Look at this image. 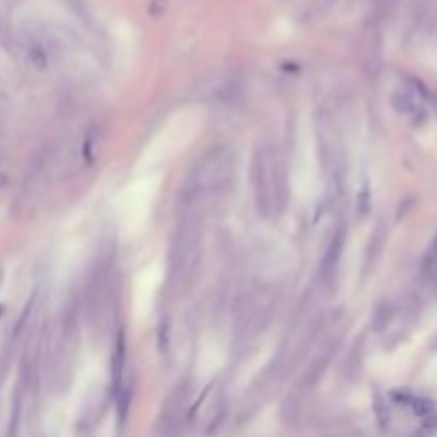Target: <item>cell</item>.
I'll return each instance as SVG.
<instances>
[{
  "label": "cell",
  "mask_w": 437,
  "mask_h": 437,
  "mask_svg": "<svg viewBox=\"0 0 437 437\" xmlns=\"http://www.w3.org/2000/svg\"><path fill=\"white\" fill-rule=\"evenodd\" d=\"M203 128V111L201 109H182L158 130L141 151V158L137 162L139 169H154L171 158H175L182 149H186L194 137Z\"/></svg>",
  "instance_id": "6da1fadb"
},
{
  "label": "cell",
  "mask_w": 437,
  "mask_h": 437,
  "mask_svg": "<svg viewBox=\"0 0 437 437\" xmlns=\"http://www.w3.org/2000/svg\"><path fill=\"white\" fill-rule=\"evenodd\" d=\"M158 190H160V178L154 173L130 182L120 190L114 201V211L122 235H137L139 231H143L158 199Z\"/></svg>",
  "instance_id": "7a4b0ae2"
},
{
  "label": "cell",
  "mask_w": 437,
  "mask_h": 437,
  "mask_svg": "<svg viewBox=\"0 0 437 437\" xmlns=\"http://www.w3.org/2000/svg\"><path fill=\"white\" fill-rule=\"evenodd\" d=\"M292 190L299 199L314 201L318 196L320 186V169H318V154L316 141L310 128H305L299 135V145L292 162Z\"/></svg>",
  "instance_id": "3957f363"
},
{
  "label": "cell",
  "mask_w": 437,
  "mask_h": 437,
  "mask_svg": "<svg viewBox=\"0 0 437 437\" xmlns=\"http://www.w3.org/2000/svg\"><path fill=\"white\" fill-rule=\"evenodd\" d=\"M162 281H164V269L160 262H151V265H145L143 269L137 271L133 279V292H130V310H133V314L139 320L154 310Z\"/></svg>",
  "instance_id": "277c9868"
},
{
  "label": "cell",
  "mask_w": 437,
  "mask_h": 437,
  "mask_svg": "<svg viewBox=\"0 0 437 437\" xmlns=\"http://www.w3.org/2000/svg\"><path fill=\"white\" fill-rule=\"evenodd\" d=\"M222 363H224L222 348L215 345V343H207V345H203L201 356H199V374L211 376V374H215V371L222 367Z\"/></svg>",
  "instance_id": "5b68a950"
},
{
  "label": "cell",
  "mask_w": 437,
  "mask_h": 437,
  "mask_svg": "<svg viewBox=\"0 0 437 437\" xmlns=\"http://www.w3.org/2000/svg\"><path fill=\"white\" fill-rule=\"evenodd\" d=\"M427 265H437V235H435L433 244H431V250H429V256H427Z\"/></svg>",
  "instance_id": "8992f818"
}]
</instances>
